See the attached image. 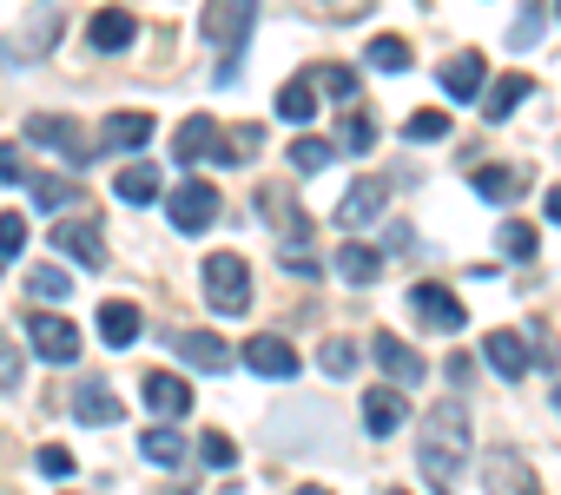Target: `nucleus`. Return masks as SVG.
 <instances>
[{
	"label": "nucleus",
	"mask_w": 561,
	"mask_h": 495,
	"mask_svg": "<svg viewBox=\"0 0 561 495\" xmlns=\"http://www.w3.org/2000/svg\"><path fill=\"white\" fill-rule=\"evenodd\" d=\"M179 357H185L192 370H205V377H225V370L238 364V357H231V344H225V337H211V331H185V337H179Z\"/></svg>",
	"instance_id": "nucleus-20"
},
{
	"label": "nucleus",
	"mask_w": 561,
	"mask_h": 495,
	"mask_svg": "<svg viewBox=\"0 0 561 495\" xmlns=\"http://www.w3.org/2000/svg\"><path fill=\"white\" fill-rule=\"evenodd\" d=\"M383 272V252H377V244H364V238H351L344 244V252H337V278L344 285H370Z\"/></svg>",
	"instance_id": "nucleus-27"
},
{
	"label": "nucleus",
	"mask_w": 561,
	"mask_h": 495,
	"mask_svg": "<svg viewBox=\"0 0 561 495\" xmlns=\"http://www.w3.org/2000/svg\"><path fill=\"white\" fill-rule=\"evenodd\" d=\"M251 21H257V0H205L198 8V41L218 54V87L238 80V54L251 41Z\"/></svg>",
	"instance_id": "nucleus-2"
},
{
	"label": "nucleus",
	"mask_w": 561,
	"mask_h": 495,
	"mask_svg": "<svg viewBox=\"0 0 561 495\" xmlns=\"http://www.w3.org/2000/svg\"><path fill=\"white\" fill-rule=\"evenodd\" d=\"M27 139L47 146V152H60L67 165H93V146H100V139H93L80 119H67V113H34V119H27Z\"/></svg>",
	"instance_id": "nucleus-4"
},
{
	"label": "nucleus",
	"mask_w": 561,
	"mask_h": 495,
	"mask_svg": "<svg viewBox=\"0 0 561 495\" xmlns=\"http://www.w3.org/2000/svg\"><path fill=\"white\" fill-rule=\"evenodd\" d=\"M238 364H251V370H257V377H271V383H285V377H298V364H305V357H298L285 337H271V331H264V337H251V344L238 350Z\"/></svg>",
	"instance_id": "nucleus-10"
},
{
	"label": "nucleus",
	"mask_w": 561,
	"mask_h": 495,
	"mask_svg": "<svg viewBox=\"0 0 561 495\" xmlns=\"http://www.w3.org/2000/svg\"><path fill=\"white\" fill-rule=\"evenodd\" d=\"M21 252H27V218L21 211H0V272H8Z\"/></svg>",
	"instance_id": "nucleus-34"
},
{
	"label": "nucleus",
	"mask_w": 561,
	"mask_h": 495,
	"mask_svg": "<svg viewBox=\"0 0 561 495\" xmlns=\"http://www.w3.org/2000/svg\"><path fill=\"white\" fill-rule=\"evenodd\" d=\"M318 364H324L331 377H351V370H357V344H351V337H331V344L318 350Z\"/></svg>",
	"instance_id": "nucleus-41"
},
{
	"label": "nucleus",
	"mask_w": 561,
	"mask_h": 495,
	"mask_svg": "<svg viewBox=\"0 0 561 495\" xmlns=\"http://www.w3.org/2000/svg\"><path fill=\"white\" fill-rule=\"evenodd\" d=\"M482 357H489V370H495L502 383H522L528 364H541V350H528L522 331H489V337H482Z\"/></svg>",
	"instance_id": "nucleus-8"
},
{
	"label": "nucleus",
	"mask_w": 561,
	"mask_h": 495,
	"mask_svg": "<svg viewBox=\"0 0 561 495\" xmlns=\"http://www.w3.org/2000/svg\"><path fill=\"white\" fill-rule=\"evenodd\" d=\"M443 133H449V113H436V106L410 113V126H403V139H443Z\"/></svg>",
	"instance_id": "nucleus-44"
},
{
	"label": "nucleus",
	"mask_w": 561,
	"mask_h": 495,
	"mask_svg": "<svg viewBox=\"0 0 561 495\" xmlns=\"http://www.w3.org/2000/svg\"><path fill=\"white\" fill-rule=\"evenodd\" d=\"M403 416H410L403 383H377V390H364V429H370V436H397Z\"/></svg>",
	"instance_id": "nucleus-15"
},
{
	"label": "nucleus",
	"mask_w": 561,
	"mask_h": 495,
	"mask_svg": "<svg viewBox=\"0 0 561 495\" xmlns=\"http://www.w3.org/2000/svg\"><path fill=\"white\" fill-rule=\"evenodd\" d=\"M554 14H561V0H554Z\"/></svg>",
	"instance_id": "nucleus-52"
},
{
	"label": "nucleus",
	"mask_w": 561,
	"mask_h": 495,
	"mask_svg": "<svg viewBox=\"0 0 561 495\" xmlns=\"http://www.w3.org/2000/svg\"><path fill=\"white\" fill-rule=\"evenodd\" d=\"M73 416H80L87 429H113L126 410L113 403V390H106V383H80V390H73Z\"/></svg>",
	"instance_id": "nucleus-24"
},
{
	"label": "nucleus",
	"mask_w": 561,
	"mask_h": 495,
	"mask_svg": "<svg viewBox=\"0 0 561 495\" xmlns=\"http://www.w3.org/2000/svg\"><path fill=\"white\" fill-rule=\"evenodd\" d=\"M133 34H139V21H133L126 8H100V14L87 21V41H93L100 54H126V47H133Z\"/></svg>",
	"instance_id": "nucleus-21"
},
{
	"label": "nucleus",
	"mask_w": 561,
	"mask_h": 495,
	"mask_svg": "<svg viewBox=\"0 0 561 495\" xmlns=\"http://www.w3.org/2000/svg\"><path fill=\"white\" fill-rule=\"evenodd\" d=\"M21 377H27V357L14 350L8 331H0V390H21Z\"/></svg>",
	"instance_id": "nucleus-42"
},
{
	"label": "nucleus",
	"mask_w": 561,
	"mask_h": 495,
	"mask_svg": "<svg viewBox=\"0 0 561 495\" xmlns=\"http://www.w3.org/2000/svg\"><path fill=\"white\" fill-rule=\"evenodd\" d=\"M469 185H476V198H489V205H515V198L528 192V172H522V165H476Z\"/></svg>",
	"instance_id": "nucleus-19"
},
{
	"label": "nucleus",
	"mask_w": 561,
	"mask_h": 495,
	"mask_svg": "<svg viewBox=\"0 0 561 495\" xmlns=\"http://www.w3.org/2000/svg\"><path fill=\"white\" fill-rule=\"evenodd\" d=\"M146 139H152V113H133L126 106V113H106L100 119V146H113V152H139Z\"/></svg>",
	"instance_id": "nucleus-22"
},
{
	"label": "nucleus",
	"mask_w": 561,
	"mask_h": 495,
	"mask_svg": "<svg viewBox=\"0 0 561 495\" xmlns=\"http://www.w3.org/2000/svg\"><path fill=\"white\" fill-rule=\"evenodd\" d=\"M554 410H561V390H554Z\"/></svg>",
	"instance_id": "nucleus-51"
},
{
	"label": "nucleus",
	"mask_w": 561,
	"mask_h": 495,
	"mask_svg": "<svg viewBox=\"0 0 561 495\" xmlns=\"http://www.w3.org/2000/svg\"><path fill=\"white\" fill-rule=\"evenodd\" d=\"M528 87H535L528 73H502V80H489V93L476 100V106H482V119H489V126H502V119L528 100Z\"/></svg>",
	"instance_id": "nucleus-23"
},
{
	"label": "nucleus",
	"mask_w": 561,
	"mask_h": 495,
	"mask_svg": "<svg viewBox=\"0 0 561 495\" xmlns=\"http://www.w3.org/2000/svg\"><path fill=\"white\" fill-rule=\"evenodd\" d=\"M541 41V0H522V14L508 27V47H535Z\"/></svg>",
	"instance_id": "nucleus-39"
},
{
	"label": "nucleus",
	"mask_w": 561,
	"mask_h": 495,
	"mask_svg": "<svg viewBox=\"0 0 561 495\" xmlns=\"http://www.w3.org/2000/svg\"><path fill=\"white\" fill-rule=\"evenodd\" d=\"M139 456H146L152 469H179L192 449H185V436H179L172 423H159V429H146V436H139Z\"/></svg>",
	"instance_id": "nucleus-26"
},
{
	"label": "nucleus",
	"mask_w": 561,
	"mask_h": 495,
	"mask_svg": "<svg viewBox=\"0 0 561 495\" xmlns=\"http://www.w3.org/2000/svg\"><path fill=\"white\" fill-rule=\"evenodd\" d=\"M436 80H443V93H449V100H482L489 67H482V54H476V47H462V54H449V60H443V73H436Z\"/></svg>",
	"instance_id": "nucleus-17"
},
{
	"label": "nucleus",
	"mask_w": 561,
	"mask_h": 495,
	"mask_svg": "<svg viewBox=\"0 0 561 495\" xmlns=\"http://www.w3.org/2000/svg\"><path fill=\"white\" fill-rule=\"evenodd\" d=\"M331 152H337V139H291V165L298 172H324Z\"/></svg>",
	"instance_id": "nucleus-36"
},
{
	"label": "nucleus",
	"mask_w": 561,
	"mask_h": 495,
	"mask_svg": "<svg viewBox=\"0 0 561 495\" xmlns=\"http://www.w3.org/2000/svg\"><path fill=\"white\" fill-rule=\"evenodd\" d=\"M34 469H41V475H54V482H67V475H73V449H60V442H47V449L34 456Z\"/></svg>",
	"instance_id": "nucleus-45"
},
{
	"label": "nucleus",
	"mask_w": 561,
	"mask_h": 495,
	"mask_svg": "<svg viewBox=\"0 0 561 495\" xmlns=\"http://www.w3.org/2000/svg\"><path fill=\"white\" fill-rule=\"evenodd\" d=\"M27 298H41V304H60V298H67V272H60V265H34V278H27Z\"/></svg>",
	"instance_id": "nucleus-37"
},
{
	"label": "nucleus",
	"mask_w": 561,
	"mask_h": 495,
	"mask_svg": "<svg viewBox=\"0 0 561 495\" xmlns=\"http://www.w3.org/2000/svg\"><path fill=\"white\" fill-rule=\"evenodd\" d=\"M54 244H60V252L73 258V265H106V244H100V218H60L54 225Z\"/></svg>",
	"instance_id": "nucleus-11"
},
{
	"label": "nucleus",
	"mask_w": 561,
	"mask_h": 495,
	"mask_svg": "<svg viewBox=\"0 0 561 495\" xmlns=\"http://www.w3.org/2000/svg\"><path fill=\"white\" fill-rule=\"evenodd\" d=\"M462 456H469V410H462V396H449L423 416V436H416V469H423L430 495H456Z\"/></svg>",
	"instance_id": "nucleus-1"
},
{
	"label": "nucleus",
	"mask_w": 561,
	"mask_h": 495,
	"mask_svg": "<svg viewBox=\"0 0 561 495\" xmlns=\"http://www.w3.org/2000/svg\"><path fill=\"white\" fill-rule=\"evenodd\" d=\"M100 337H106L113 350H126V344L139 337V304H126V298H113V304H100Z\"/></svg>",
	"instance_id": "nucleus-29"
},
{
	"label": "nucleus",
	"mask_w": 561,
	"mask_h": 495,
	"mask_svg": "<svg viewBox=\"0 0 561 495\" xmlns=\"http://www.w3.org/2000/svg\"><path fill=\"white\" fill-rule=\"evenodd\" d=\"M495 244H502V258L528 265V258H535V225H528V218H508V225L495 231Z\"/></svg>",
	"instance_id": "nucleus-32"
},
{
	"label": "nucleus",
	"mask_w": 561,
	"mask_h": 495,
	"mask_svg": "<svg viewBox=\"0 0 561 495\" xmlns=\"http://www.w3.org/2000/svg\"><path fill=\"white\" fill-rule=\"evenodd\" d=\"M257 205H264V218L277 225V238H285V252H291V244H311V218L291 205V192H285V185H264V198H257Z\"/></svg>",
	"instance_id": "nucleus-16"
},
{
	"label": "nucleus",
	"mask_w": 561,
	"mask_h": 495,
	"mask_svg": "<svg viewBox=\"0 0 561 495\" xmlns=\"http://www.w3.org/2000/svg\"><path fill=\"white\" fill-rule=\"evenodd\" d=\"M311 80H318V93H331V100H357V73H351L344 60H324V67H311Z\"/></svg>",
	"instance_id": "nucleus-33"
},
{
	"label": "nucleus",
	"mask_w": 561,
	"mask_h": 495,
	"mask_svg": "<svg viewBox=\"0 0 561 495\" xmlns=\"http://www.w3.org/2000/svg\"><path fill=\"white\" fill-rule=\"evenodd\" d=\"M27 344H34L47 364H73V357H80V331H73L60 311H41V304L27 311Z\"/></svg>",
	"instance_id": "nucleus-6"
},
{
	"label": "nucleus",
	"mask_w": 561,
	"mask_h": 495,
	"mask_svg": "<svg viewBox=\"0 0 561 495\" xmlns=\"http://www.w3.org/2000/svg\"><path fill=\"white\" fill-rule=\"evenodd\" d=\"M377 146V119L357 106V113H344V126H337V152H370Z\"/></svg>",
	"instance_id": "nucleus-31"
},
{
	"label": "nucleus",
	"mask_w": 561,
	"mask_h": 495,
	"mask_svg": "<svg viewBox=\"0 0 561 495\" xmlns=\"http://www.w3.org/2000/svg\"><path fill=\"white\" fill-rule=\"evenodd\" d=\"M449 383H456V390H469V357H462V350L449 357Z\"/></svg>",
	"instance_id": "nucleus-48"
},
{
	"label": "nucleus",
	"mask_w": 561,
	"mask_h": 495,
	"mask_svg": "<svg viewBox=\"0 0 561 495\" xmlns=\"http://www.w3.org/2000/svg\"><path fill=\"white\" fill-rule=\"evenodd\" d=\"M264 146V126H225L218 133V165H251Z\"/></svg>",
	"instance_id": "nucleus-30"
},
{
	"label": "nucleus",
	"mask_w": 561,
	"mask_h": 495,
	"mask_svg": "<svg viewBox=\"0 0 561 495\" xmlns=\"http://www.w3.org/2000/svg\"><path fill=\"white\" fill-rule=\"evenodd\" d=\"M541 205H548V218H554V225H561V185H554V192H548V198H541Z\"/></svg>",
	"instance_id": "nucleus-49"
},
{
	"label": "nucleus",
	"mask_w": 561,
	"mask_h": 495,
	"mask_svg": "<svg viewBox=\"0 0 561 495\" xmlns=\"http://www.w3.org/2000/svg\"><path fill=\"white\" fill-rule=\"evenodd\" d=\"M285 272L311 285V278H318V258H311V252H298V244H291V252H285Z\"/></svg>",
	"instance_id": "nucleus-47"
},
{
	"label": "nucleus",
	"mask_w": 561,
	"mask_h": 495,
	"mask_svg": "<svg viewBox=\"0 0 561 495\" xmlns=\"http://www.w3.org/2000/svg\"><path fill=\"white\" fill-rule=\"evenodd\" d=\"M205 304L218 318H244L251 311V265L238 252H211L205 258Z\"/></svg>",
	"instance_id": "nucleus-3"
},
{
	"label": "nucleus",
	"mask_w": 561,
	"mask_h": 495,
	"mask_svg": "<svg viewBox=\"0 0 561 495\" xmlns=\"http://www.w3.org/2000/svg\"><path fill=\"white\" fill-rule=\"evenodd\" d=\"M370 67H377V73H403V67H410V41L377 34V41H370Z\"/></svg>",
	"instance_id": "nucleus-35"
},
{
	"label": "nucleus",
	"mask_w": 561,
	"mask_h": 495,
	"mask_svg": "<svg viewBox=\"0 0 561 495\" xmlns=\"http://www.w3.org/2000/svg\"><path fill=\"white\" fill-rule=\"evenodd\" d=\"M305 8L318 21H357V14H370V0H305Z\"/></svg>",
	"instance_id": "nucleus-43"
},
{
	"label": "nucleus",
	"mask_w": 561,
	"mask_h": 495,
	"mask_svg": "<svg viewBox=\"0 0 561 495\" xmlns=\"http://www.w3.org/2000/svg\"><path fill=\"white\" fill-rule=\"evenodd\" d=\"M370 357L383 364V377H390V383H410V390L423 383V357H416L397 331H377V337H370Z\"/></svg>",
	"instance_id": "nucleus-14"
},
{
	"label": "nucleus",
	"mask_w": 561,
	"mask_h": 495,
	"mask_svg": "<svg viewBox=\"0 0 561 495\" xmlns=\"http://www.w3.org/2000/svg\"><path fill=\"white\" fill-rule=\"evenodd\" d=\"M277 119H291V126H311L318 119V80L311 73H298V80L277 87Z\"/></svg>",
	"instance_id": "nucleus-25"
},
{
	"label": "nucleus",
	"mask_w": 561,
	"mask_h": 495,
	"mask_svg": "<svg viewBox=\"0 0 561 495\" xmlns=\"http://www.w3.org/2000/svg\"><path fill=\"white\" fill-rule=\"evenodd\" d=\"M410 311H416L423 331H462V318H469L449 285H410Z\"/></svg>",
	"instance_id": "nucleus-7"
},
{
	"label": "nucleus",
	"mask_w": 561,
	"mask_h": 495,
	"mask_svg": "<svg viewBox=\"0 0 561 495\" xmlns=\"http://www.w3.org/2000/svg\"><path fill=\"white\" fill-rule=\"evenodd\" d=\"M113 192H119L126 205H152V198H165V185H159V165H152V159H146V165L133 159V165L119 172V185H113Z\"/></svg>",
	"instance_id": "nucleus-28"
},
{
	"label": "nucleus",
	"mask_w": 561,
	"mask_h": 495,
	"mask_svg": "<svg viewBox=\"0 0 561 495\" xmlns=\"http://www.w3.org/2000/svg\"><path fill=\"white\" fill-rule=\"evenodd\" d=\"M0 179H8V185H21V179H27V159H21V146H0Z\"/></svg>",
	"instance_id": "nucleus-46"
},
{
	"label": "nucleus",
	"mask_w": 561,
	"mask_h": 495,
	"mask_svg": "<svg viewBox=\"0 0 561 495\" xmlns=\"http://www.w3.org/2000/svg\"><path fill=\"white\" fill-rule=\"evenodd\" d=\"M34 198H41L47 211H67V205L80 198V185H73V179H34Z\"/></svg>",
	"instance_id": "nucleus-40"
},
{
	"label": "nucleus",
	"mask_w": 561,
	"mask_h": 495,
	"mask_svg": "<svg viewBox=\"0 0 561 495\" xmlns=\"http://www.w3.org/2000/svg\"><path fill=\"white\" fill-rule=\"evenodd\" d=\"M192 456H198L205 469H231V462H238V449H231V436H225V429H205Z\"/></svg>",
	"instance_id": "nucleus-38"
},
{
	"label": "nucleus",
	"mask_w": 561,
	"mask_h": 495,
	"mask_svg": "<svg viewBox=\"0 0 561 495\" xmlns=\"http://www.w3.org/2000/svg\"><path fill=\"white\" fill-rule=\"evenodd\" d=\"M298 495H331V488H298Z\"/></svg>",
	"instance_id": "nucleus-50"
},
{
	"label": "nucleus",
	"mask_w": 561,
	"mask_h": 495,
	"mask_svg": "<svg viewBox=\"0 0 561 495\" xmlns=\"http://www.w3.org/2000/svg\"><path fill=\"white\" fill-rule=\"evenodd\" d=\"M383 205H390V185H383V179H357V185L344 192V205H337V225H344V231H364V225L383 218Z\"/></svg>",
	"instance_id": "nucleus-13"
},
{
	"label": "nucleus",
	"mask_w": 561,
	"mask_h": 495,
	"mask_svg": "<svg viewBox=\"0 0 561 495\" xmlns=\"http://www.w3.org/2000/svg\"><path fill=\"white\" fill-rule=\"evenodd\" d=\"M482 482H489V495H541L535 469H528L515 449H489V456H482Z\"/></svg>",
	"instance_id": "nucleus-9"
},
{
	"label": "nucleus",
	"mask_w": 561,
	"mask_h": 495,
	"mask_svg": "<svg viewBox=\"0 0 561 495\" xmlns=\"http://www.w3.org/2000/svg\"><path fill=\"white\" fill-rule=\"evenodd\" d=\"M146 410H152L159 423H179V416L192 410V390H185V377H172V370H146Z\"/></svg>",
	"instance_id": "nucleus-18"
},
{
	"label": "nucleus",
	"mask_w": 561,
	"mask_h": 495,
	"mask_svg": "<svg viewBox=\"0 0 561 495\" xmlns=\"http://www.w3.org/2000/svg\"><path fill=\"white\" fill-rule=\"evenodd\" d=\"M218 119L211 113H192V119H179V133H172V159L179 165H198V159H218Z\"/></svg>",
	"instance_id": "nucleus-12"
},
{
	"label": "nucleus",
	"mask_w": 561,
	"mask_h": 495,
	"mask_svg": "<svg viewBox=\"0 0 561 495\" xmlns=\"http://www.w3.org/2000/svg\"><path fill=\"white\" fill-rule=\"evenodd\" d=\"M165 211H172V225H179L185 238H198V231L218 218V185H211V179H185V185L165 192Z\"/></svg>",
	"instance_id": "nucleus-5"
}]
</instances>
